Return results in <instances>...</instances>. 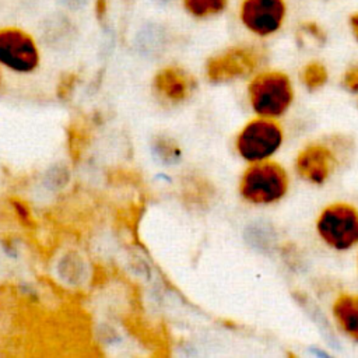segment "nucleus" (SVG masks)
Listing matches in <instances>:
<instances>
[{"instance_id": "7ed1b4c3", "label": "nucleus", "mask_w": 358, "mask_h": 358, "mask_svg": "<svg viewBox=\"0 0 358 358\" xmlns=\"http://www.w3.org/2000/svg\"><path fill=\"white\" fill-rule=\"evenodd\" d=\"M266 57V48L257 43H236L213 55L206 62V76L213 83L250 77L260 70Z\"/></svg>"}, {"instance_id": "4468645a", "label": "nucleus", "mask_w": 358, "mask_h": 358, "mask_svg": "<svg viewBox=\"0 0 358 358\" xmlns=\"http://www.w3.org/2000/svg\"><path fill=\"white\" fill-rule=\"evenodd\" d=\"M341 84L348 92L358 94V63H352L344 70Z\"/></svg>"}, {"instance_id": "20e7f679", "label": "nucleus", "mask_w": 358, "mask_h": 358, "mask_svg": "<svg viewBox=\"0 0 358 358\" xmlns=\"http://www.w3.org/2000/svg\"><path fill=\"white\" fill-rule=\"evenodd\" d=\"M288 15V0H239L236 4L239 25L257 39H268L280 34Z\"/></svg>"}, {"instance_id": "f257e3e1", "label": "nucleus", "mask_w": 358, "mask_h": 358, "mask_svg": "<svg viewBox=\"0 0 358 358\" xmlns=\"http://www.w3.org/2000/svg\"><path fill=\"white\" fill-rule=\"evenodd\" d=\"M248 98L257 116L274 119L284 115L291 106L294 85L282 70H259L248 84Z\"/></svg>"}, {"instance_id": "dca6fc26", "label": "nucleus", "mask_w": 358, "mask_h": 358, "mask_svg": "<svg viewBox=\"0 0 358 358\" xmlns=\"http://www.w3.org/2000/svg\"><path fill=\"white\" fill-rule=\"evenodd\" d=\"M109 0H94V13L99 21H102L108 14Z\"/></svg>"}, {"instance_id": "423d86ee", "label": "nucleus", "mask_w": 358, "mask_h": 358, "mask_svg": "<svg viewBox=\"0 0 358 358\" xmlns=\"http://www.w3.org/2000/svg\"><path fill=\"white\" fill-rule=\"evenodd\" d=\"M41 66V49L36 39L24 28H0V67L18 76L35 73Z\"/></svg>"}, {"instance_id": "39448f33", "label": "nucleus", "mask_w": 358, "mask_h": 358, "mask_svg": "<svg viewBox=\"0 0 358 358\" xmlns=\"http://www.w3.org/2000/svg\"><path fill=\"white\" fill-rule=\"evenodd\" d=\"M284 131L273 117L257 116L249 120L236 134L235 150L238 155L249 162L268 159L282 144Z\"/></svg>"}, {"instance_id": "f8f14e48", "label": "nucleus", "mask_w": 358, "mask_h": 358, "mask_svg": "<svg viewBox=\"0 0 358 358\" xmlns=\"http://www.w3.org/2000/svg\"><path fill=\"white\" fill-rule=\"evenodd\" d=\"M187 15L194 20H210L222 15L231 0H180Z\"/></svg>"}, {"instance_id": "a211bd4d", "label": "nucleus", "mask_w": 358, "mask_h": 358, "mask_svg": "<svg viewBox=\"0 0 358 358\" xmlns=\"http://www.w3.org/2000/svg\"><path fill=\"white\" fill-rule=\"evenodd\" d=\"M324 1H329V0H324Z\"/></svg>"}, {"instance_id": "ddd939ff", "label": "nucleus", "mask_w": 358, "mask_h": 358, "mask_svg": "<svg viewBox=\"0 0 358 358\" xmlns=\"http://www.w3.org/2000/svg\"><path fill=\"white\" fill-rule=\"evenodd\" d=\"M299 77L305 88H308L309 91H315L322 88L327 83L329 69L322 60L310 59L302 66Z\"/></svg>"}, {"instance_id": "2eb2a0df", "label": "nucleus", "mask_w": 358, "mask_h": 358, "mask_svg": "<svg viewBox=\"0 0 358 358\" xmlns=\"http://www.w3.org/2000/svg\"><path fill=\"white\" fill-rule=\"evenodd\" d=\"M347 27L352 39L358 43V10H354L347 15Z\"/></svg>"}, {"instance_id": "9d476101", "label": "nucleus", "mask_w": 358, "mask_h": 358, "mask_svg": "<svg viewBox=\"0 0 358 358\" xmlns=\"http://www.w3.org/2000/svg\"><path fill=\"white\" fill-rule=\"evenodd\" d=\"M338 327L358 341V294H340L331 306Z\"/></svg>"}, {"instance_id": "0eeeda50", "label": "nucleus", "mask_w": 358, "mask_h": 358, "mask_svg": "<svg viewBox=\"0 0 358 358\" xmlns=\"http://www.w3.org/2000/svg\"><path fill=\"white\" fill-rule=\"evenodd\" d=\"M316 231L327 246L351 249L358 243V208L344 201L326 206L316 220Z\"/></svg>"}, {"instance_id": "f3484780", "label": "nucleus", "mask_w": 358, "mask_h": 358, "mask_svg": "<svg viewBox=\"0 0 358 358\" xmlns=\"http://www.w3.org/2000/svg\"><path fill=\"white\" fill-rule=\"evenodd\" d=\"M0 70H1V67H0ZM0 80H1V71H0Z\"/></svg>"}, {"instance_id": "f03ea898", "label": "nucleus", "mask_w": 358, "mask_h": 358, "mask_svg": "<svg viewBox=\"0 0 358 358\" xmlns=\"http://www.w3.org/2000/svg\"><path fill=\"white\" fill-rule=\"evenodd\" d=\"M288 186V173L282 165L264 159L245 169L239 180V194L250 204H271L285 196Z\"/></svg>"}, {"instance_id": "1a4fd4ad", "label": "nucleus", "mask_w": 358, "mask_h": 358, "mask_svg": "<svg viewBox=\"0 0 358 358\" xmlns=\"http://www.w3.org/2000/svg\"><path fill=\"white\" fill-rule=\"evenodd\" d=\"M154 87L169 102H182L192 95L196 81L182 67L166 66L154 77Z\"/></svg>"}, {"instance_id": "6e6552de", "label": "nucleus", "mask_w": 358, "mask_h": 358, "mask_svg": "<svg viewBox=\"0 0 358 358\" xmlns=\"http://www.w3.org/2000/svg\"><path fill=\"white\" fill-rule=\"evenodd\" d=\"M337 159L331 148L323 143H312L303 147L295 159L296 173L313 185L324 183L336 169Z\"/></svg>"}, {"instance_id": "9b49d317", "label": "nucleus", "mask_w": 358, "mask_h": 358, "mask_svg": "<svg viewBox=\"0 0 358 358\" xmlns=\"http://www.w3.org/2000/svg\"><path fill=\"white\" fill-rule=\"evenodd\" d=\"M295 43L301 49L323 48L329 39L326 27L315 18H302L294 28Z\"/></svg>"}]
</instances>
